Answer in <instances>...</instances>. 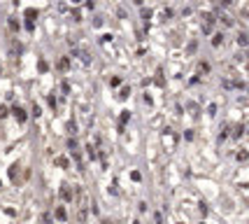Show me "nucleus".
Segmentation results:
<instances>
[{
	"label": "nucleus",
	"instance_id": "1",
	"mask_svg": "<svg viewBox=\"0 0 249 224\" xmlns=\"http://www.w3.org/2000/svg\"><path fill=\"white\" fill-rule=\"evenodd\" d=\"M203 19H205V23H203V31H205V33H212L214 16H212V14H203Z\"/></svg>",
	"mask_w": 249,
	"mask_h": 224
},
{
	"label": "nucleus",
	"instance_id": "2",
	"mask_svg": "<svg viewBox=\"0 0 249 224\" xmlns=\"http://www.w3.org/2000/svg\"><path fill=\"white\" fill-rule=\"evenodd\" d=\"M61 198H63V201H72V189H70V185L61 187Z\"/></svg>",
	"mask_w": 249,
	"mask_h": 224
},
{
	"label": "nucleus",
	"instance_id": "3",
	"mask_svg": "<svg viewBox=\"0 0 249 224\" xmlns=\"http://www.w3.org/2000/svg\"><path fill=\"white\" fill-rule=\"evenodd\" d=\"M12 112H14V117L19 119V122H26V112H23L21 107H14V110H12Z\"/></svg>",
	"mask_w": 249,
	"mask_h": 224
},
{
	"label": "nucleus",
	"instance_id": "4",
	"mask_svg": "<svg viewBox=\"0 0 249 224\" xmlns=\"http://www.w3.org/2000/svg\"><path fill=\"white\" fill-rule=\"evenodd\" d=\"M68 68H70V59H65V56H63V59L58 61V70H68Z\"/></svg>",
	"mask_w": 249,
	"mask_h": 224
},
{
	"label": "nucleus",
	"instance_id": "5",
	"mask_svg": "<svg viewBox=\"0 0 249 224\" xmlns=\"http://www.w3.org/2000/svg\"><path fill=\"white\" fill-rule=\"evenodd\" d=\"M65 217H68L65 210H63V208H56V219H58V222H65Z\"/></svg>",
	"mask_w": 249,
	"mask_h": 224
},
{
	"label": "nucleus",
	"instance_id": "6",
	"mask_svg": "<svg viewBox=\"0 0 249 224\" xmlns=\"http://www.w3.org/2000/svg\"><path fill=\"white\" fill-rule=\"evenodd\" d=\"M16 175H19V166H12V168H10V177H12V180H16Z\"/></svg>",
	"mask_w": 249,
	"mask_h": 224
},
{
	"label": "nucleus",
	"instance_id": "7",
	"mask_svg": "<svg viewBox=\"0 0 249 224\" xmlns=\"http://www.w3.org/2000/svg\"><path fill=\"white\" fill-rule=\"evenodd\" d=\"M56 164H58L61 168H65V166H68V159H65V156H58V159H56Z\"/></svg>",
	"mask_w": 249,
	"mask_h": 224
},
{
	"label": "nucleus",
	"instance_id": "8",
	"mask_svg": "<svg viewBox=\"0 0 249 224\" xmlns=\"http://www.w3.org/2000/svg\"><path fill=\"white\" fill-rule=\"evenodd\" d=\"M7 114H10V110H7V107H5V105H0V119H5V117H7Z\"/></svg>",
	"mask_w": 249,
	"mask_h": 224
},
{
	"label": "nucleus",
	"instance_id": "9",
	"mask_svg": "<svg viewBox=\"0 0 249 224\" xmlns=\"http://www.w3.org/2000/svg\"><path fill=\"white\" fill-rule=\"evenodd\" d=\"M221 42H223V37H221V35H214V40H212V44H214V47H219Z\"/></svg>",
	"mask_w": 249,
	"mask_h": 224
},
{
	"label": "nucleus",
	"instance_id": "10",
	"mask_svg": "<svg viewBox=\"0 0 249 224\" xmlns=\"http://www.w3.org/2000/svg\"><path fill=\"white\" fill-rule=\"evenodd\" d=\"M247 159H249L247 152H238V161H247Z\"/></svg>",
	"mask_w": 249,
	"mask_h": 224
},
{
	"label": "nucleus",
	"instance_id": "11",
	"mask_svg": "<svg viewBox=\"0 0 249 224\" xmlns=\"http://www.w3.org/2000/svg\"><path fill=\"white\" fill-rule=\"evenodd\" d=\"M238 44H240V47H244V44H247V35H240V37H238Z\"/></svg>",
	"mask_w": 249,
	"mask_h": 224
},
{
	"label": "nucleus",
	"instance_id": "12",
	"mask_svg": "<svg viewBox=\"0 0 249 224\" xmlns=\"http://www.w3.org/2000/svg\"><path fill=\"white\" fill-rule=\"evenodd\" d=\"M26 16H28V19H33V16H37V12H35V10H28Z\"/></svg>",
	"mask_w": 249,
	"mask_h": 224
},
{
	"label": "nucleus",
	"instance_id": "13",
	"mask_svg": "<svg viewBox=\"0 0 249 224\" xmlns=\"http://www.w3.org/2000/svg\"><path fill=\"white\" fill-rule=\"evenodd\" d=\"M219 2H221L223 7H228V5H231V2H233V0H219Z\"/></svg>",
	"mask_w": 249,
	"mask_h": 224
},
{
	"label": "nucleus",
	"instance_id": "14",
	"mask_svg": "<svg viewBox=\"0 0 249 224\" xmlns=\"http://www.w3.org/2000/svg\"><path fill=\"white\" fill-rule=\"evenodd\" d=\"M133 224H140V222H133Z\"/></svg>",
	"mask_w": 249,
	"mask_h": 224
},
{
	"label": "nucleus",
	"instance_id": "15",
	"mask_svg": "<svg viewBox=\"0 0 249 224\" xmlns=\"http://www.w3.org/2000/svg\"><path fill=\"white\" fill-rule=\"evenodd\" d=\"M102 224H110V222H102Z\"/></svg>",
	"mask_w": 249,
	"mask_h": 224
},
{
	"label": "nucleus",
	"instance_id": "16",
	"mask_svg": "<svg viewBox=\"0 0 249 224\" xmlns=\"http://www.w3.org/2000/svg\"><path fill=\"white\" fill-rule=\"evenodd\" d=\"M0 185H2V182H0Z\"/></svg>",
	"mask_w": 249,
	"mask_h": 224
}]
</instances>
